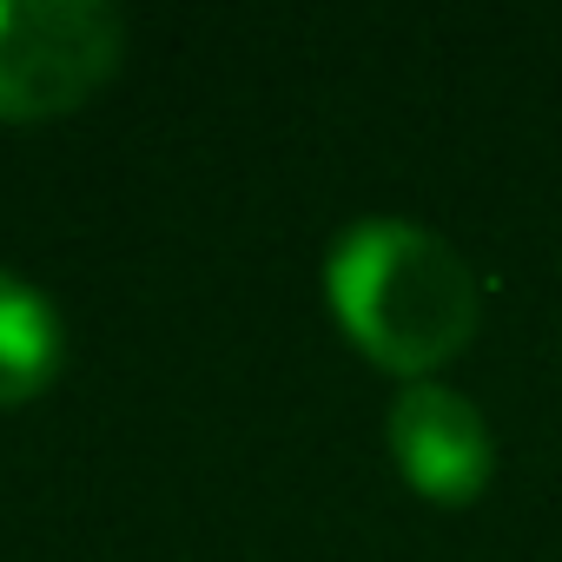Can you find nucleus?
I'll return each mask as SVG.
<instances>
[{"label":"nucleus","mask_w":562,"mask_h":562,"mask_svg":"<svg viewBox=\"0 0 562 562\" xmlns=\"http://www.w3.org/2000/svg\"><path fill=\"white\" fill-rule=\"evenodd\" d=\"M325 299L338 331L404 384L450 364L483 318L476 271L411 218H358L325 251Z\"/></svg>","instance_id":"obj_1"},{"label":"nucleus","mask_w":562,"mask_h":562,"mask_svg":"<svg viewBox=\"0 0 562 562\" xmlns=\"http://www.w3.org/2000/svg\"><path fill=\"white\" fill-rule=\"evenodd\" d=\"M60 358H67V331L54 299L0 265V411L41 397L60 378Z\"/></svg>","instance_id":"obj_4"},{"label":"nucleus","mask_w":562,"mask_h":562,"mask_svg":"<svg viewBox=\"0 0 562 562\" xmlns=\"http://www.w3.org/2000/svg\"><path fill=\"white\" fill-rule=\"evenodd\" d=\"M126 54L106 0H0V120H60L87 106Z\"/></svg>","instance_id":"obj_2"},{"label":"nucleus","mask_w":562,"mask_h":562,"mask_svg":"<svg viewBox=\"0 0 562 562\" xmlns=\"http://www.w3.org/2000/svg\"><path fill=\"white\" fill-rule=\"evenodd\" d=\"M384 443H391L404 483L430 503H476L490 490V470H496L490 424L463 391H450L437 378L397 391V404L384 417Z\"/></svg>","instance_id":"obj_3"}]
</instances>
